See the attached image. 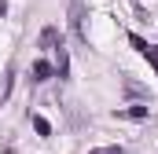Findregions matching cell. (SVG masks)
<instances>
[{
  "mask_svg": "<svg viewBox=\"0 0 158 154\" xmlns=\"http://www.w3.org/2000/svg\"><path fill=\"white\" fill-rule=\"evenodd\" d=\"M33 132H37V136H52V125H48L40 114H33Z\"/></svg>",
  "mask_w": 158,
  "mask_h": 154,
  "instance_id": "obj_5",
  "label": "cell"
},
{
  "mask_svg": "<svg viewBox=\"0 0 158 154\" xmlns=\"http://www.w3.org/2000/svg\"><path fill=\"white\" fill-rule=\"evenodd\" d=\"M0 15H7V0H0Z\"/></svg>",
  "mask_w": 158,
  "mask_h": 154,
  "instance_id": "obj_9",
  "label": "cell"
},
{
  "mask_svg": "<svg viewBox=\"0 0 158 154\" xmlns=\"http://www.w3.org/2000/svg\"><path fill=\"white\" fill-rule=\"evenodd\" d=\"M48 77H55V66L44 63V59H37L33 63V81H48Z\"/></svg>",
  "mask_w": 158,
  "mask_h": 154,
  "instance_id": "obj_3",
  "label": "cell"
},
{
  "mask_svg": "<svg viewBox=\"0 0 158 154\" xmlns=\"http://www.w3.org/2000/svg\"><path fill=\"white\" fill-rule=\"evenodd\" d=\"M147 114H151L147 107H129V110H118V117H136V121H143Z\"/></svg>",
  "mask_w": 158,
  "mask_h": 154,
  "instance_id": "obj_4",
  "label": "cell"
},
{
  "mask_svg": "<svg viewBox=\"0 0 158 154\" xmlns=\"http://www.w3.org/2000/svg\"><path fill=\"white\" fill-rule=\"evenodd\" d=\"M88 154H125V147H96V151H88Z\"/></svg>",
  "mask_w": 158,
  "mask_h": 154,
  "instance_id": "obj_8",
  "label": "cell"
},
{
  "mask_svg": "<svg viewBox=\"0 0 158 154\" xmlns=\"http://www.w3.org/2000/svg\"><path fill=\"white\" fill-rule=\"evenodd\" d=\"M129 44H132V48H136V51H140V55H143V51H147V48H151V44H147V40L140 37V33H129Z\"/></svg>",
  "mask_w": 158,
  "mask_h": 154,
  "instance_id": "obj_6",
  "label": "cell"
},
{
  "mask_svg": "<svg viewBox=\"0 0 158 154\" xmlns=\"http://www.w3.org/2000/svg\"><path fill=\"white\" fill-rule=\"evenodd\" d=\"M143 59H147V63H151V66H155V74H158V48H155V44H151V48H147V51H143Z\"/></svg>",
  "mask_w": 158,
  "mask_h": 154,
  "instance_id": "obj_7",
  "label": "cell"
},
{
  "mask_svg": "<svg viewBox=\"0 0 158 154\" xmlns=\"http://www.w3.org/2000/svg\"><path fill=\"white\" fill-rule=\"evenodd\" d=\"M52 66H55V77H59V81H66V77H70V59H66V48H55V63H52Z\"/></svg>",
  "mask_w": 158,
  "mask_h": 154,
  "instance_id": "obj_2",
  "label": "cell"
},
{
  "mask_svg": "<svg viewBox=\"0 0 158 154\" xmlns=\"http://www.w3.org/2000/svg\"><path fill=\"white\" fill-rule=\"evenodd\" d=\"M40 48H44V51L63 48V33H59V26H44V30H40Z\"/></svg>",
  "mask_w": 158,
  "mask_h": 154,
  "instance_id": "obj_1",
  "label": "cell"
}]
</instances>
